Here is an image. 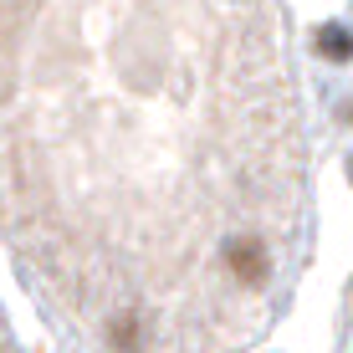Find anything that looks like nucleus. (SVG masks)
Here are the masks:
<instances>
[{
    "label": "nucleus",
    "instance_id": "obj_1",
    "mask_svg": "<svg viewBox=\"0 0 353 353\" xmlns=\"http://www.w3.org/2000/svg\"><path fill=\"white\" fill-rule=\"evenodd\" d=\"M225 266L241 287H261L272 276V256H266V246L256 236H230L225 241Z\"/></svg>",
    "mask_w": 353,
    "mask_h": 353
},
{
    "label": "nucleus",
    "instance_id": "obj_2",
    "mask_svg": "<svg viewBox=\"0 0 353 353\" xmlns=\"http://www.w3.org/2000/svg\"><path fill=\"white\" fill-rule=\"evenodd\" d=\"M108 343H113V353H139L143 318L139 312H113V318H108Z\"/></svg>",
    "mask_w": 353,
    "mask_h": 353
},
{
    "label": "nucleus",
    "instance_id": "obj_3",
    "mask_svg": "<svg viewBox=\"0 0 353 353\" xmlns=\"http://www.w3.org/2000/svg\"><path fill=\"white\" fill-rule=\"evenodd\" d=\"M318 52L333 57V62H348V57H353V36L343 26H323L318 31Z\"/></svg>",
    "mask_w": 353,
    "mask_h": 353
}]
</instances>
